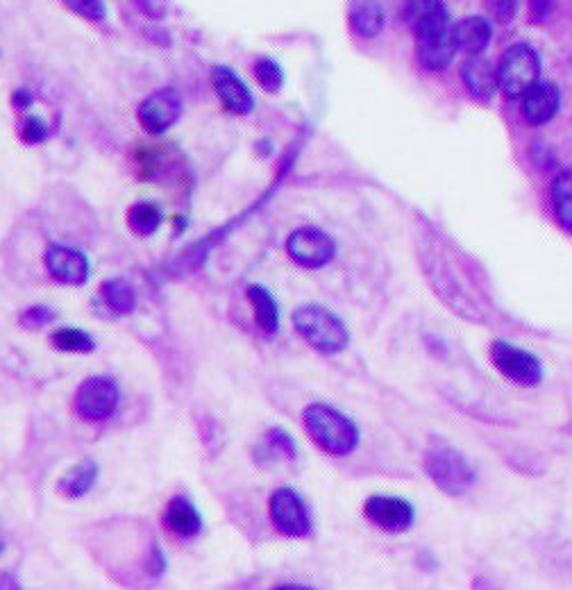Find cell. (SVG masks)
Returning a JSON list of instances; mask_svg holds the SVG:
<instances>
[{"label": "cell", "mask_w": 572, "mask_h": 590, "mask_svg": "<svg viewBox=\"0 0 572 590\" xmlns=\"http://www.w3.org/2000/svg\"><path fill=\"white\" fill-rule=\"evenodd\" d=\"M302 427L309 441L332 459H346L361 445V429L346 411L327 402H311L302 411Z\"/></svg>", "instance_id": "obj_1"}, {"label": "cell", "mask_w": 572, "mask_h": 590, "mask_svg": "<svg viewBox=\"0 0 572 590\" xmlns=\"http://www.w3.org/2000/svg\"><path fill=\"white\" fill-rule=\"evenodd\" d=\"M423 470L429 482L448 497H464L479 482L477 468L466 454L439 436L429 438L425 445Z\"/></svg>", "instance_id": "obj_2"}, {"label": "cell", "mask_w": 572, "mask_h": 590, "mask_svg": "<svg viewBox=\"0 0 572 590\" xmlns=\"http://www.w3.org/2000/svg\"><path fill=\"white\" fill-rule=\"evenodd\" d=\"M291 323L300 334V339L305 341L311 350L325 354V357H334L350 348L352 334L348 330L346 320L339 314H334L332 309L316 302H307L293 311Z\"/></svg>", "instance_id": "obj_3"}, {"label": "cell", "mask_w": 572, "mask_h": 590, "mask_svg": "<svg viewBox=\"0 0 572 590\" xmlns=\"http://www.w3.org/2000/svg\"><path fill=\"white\" fill-rule=\"evenodd\" d=\"M489 361L500 377L518 389H536L545 379L541 357L518 343L495 339L489 345Z\"/></svg>", "instance_id": "obj_4"}, {"label": "cell", "mask_w": 572, "mask_h": 590, "mask_svg": "<svg viewBox=\"0 0 572 590\" xmlns=\"http://www.w3.org/2000/svg\"><path fill=\"white\" fill-rule=\"evenodd\" d=\"M268 516H271L277 534L286 538H309L314 534V513L296 488L280 486L275 488L268 500Z\"/></svg>", "instance_id": "obj_5"}, {"label": "cell", "mask_w": 572, "mask_h": 590, "mask_svg": "<svg viewBox=\"0 0 572 590\" xmlns=\"http://www.w3.org/2000/svg\"><path fill=\"white\" fill-rule=\"evenodd\" d=\"M364 518L382 534L402 536L416 527L418 509L402 495L373 493L364 502Z\"/></svg>", "instance_id": "obj_6"}, {"label": "cell", "mask_w": 572, "mask_h": 590, "mask_svg": "<svg viewBox=\"0 0 572 590\" xmlns=\"http://www.w3.org/2000/svg\"><path fill=\"white\" fill-rule=\"evenodd\" d=\"M495 73H498V89L502 94L509 100H520L538 82L541 62H538L534 48L516 44L502 55Z\"/></svg>", "instance_id": "obj_7"}, {"label": "cell", "mask_w": 572, "mask_h": 590, "mask_svg": "<svg viewBox=\"0 0 572 590\" xmlns=\"http://www.w3.org/2000/svg\"><path fill=\"white\" fill-rule=\"evenodd\" d=\"M286 255L305 271H321L336 257V241L318 227H300L286 239Z\"/></svg>", "instance_id": "obj_8"}, {"label": "cell", "mask_w": 572, "mask_h": 590, "mask_svg": "<svg viewBox=\"0 0 572 590\" xmlns=\"http://www.w3.org/2000/svg\"><path fill=\"white\" fill-rule=\"evenodd\" d=\"M119 384L112 377H89L75 393V411L89 423H103L119 409Z\"/></svg>", "instance_id": "obj_9"}, {"label": "cell", "mask_w": 572, "mask_h": 590, "mask_svg": "<svg viewBox=\"0 0 572 590\" xmlns=\"http://www.w3.org/2000/svg\"><path fill=\"white\" fill-rule=\"evenodd\" d=\"M416 50L420 64H423L427 71L448 69L459 50L454 23L448 19L441 25H436V28L420 32V35H416Z\"/></svg>", "instance_id": "obj_10"}, {"label": "cell", "mask_w": 572, "mask_h": 590, "mask_svg": "<svg viewBox=\"0 0 572 590\" xmlns=\"http://www.w3.org/2000/svg\"><path fill=\"white\" fill-rule=\"evenodd\" d=\"M180 112H182V100L178 96V91L162 89L143 100L139 107V123L150 134H159L178 121Z\"/></svg>", "instance_id": "obj_11"}, {"label": "cell", "mask_w": 572, "mask_h": 590, "mask_svg": "<svg viewBox=\"0 0 572 590\" xmlns=\"http://www.w3.org/2000/svg\"><path fill=\"white\" fill-rule=\"evenodd\" d=\"M46 268L57 282L80 286L89 280V259L69 246H50L46 250Z\"/></svg>", "instance_id": "obj_12"}, {"label": "cell", "mask_w": 572, "mask_h": 590, "mask_svg": "<svg viewBox=\"0 0 572 590\" xmlns=\"http://www.w3.org/2000/svg\"><path fill=\"white\" fill-rule=\"evenodd\" d=\"M212 84L227 112L239 114V116H246L252 112V107H255V98H252V94L248 91L246 82H243L232 69H227V66H216V69L212 71Z\"/></svg>", "instance_id": "obj_13"}, {"label": "cell", "mask_w": 572, "mask_h": 590, "mask_svg": "<svg viewBox=\"0 0 572 590\" xmlns=\"http://www.w3.org/2000/svg\"><path fill=\"white\" fill-rule=\"evenodd\" d=\"M520 100H523L525 121L529 125H536V128L550 123L561 109V91L557 89V84L543 80H538Z\"/></svg>", "instance_id": "obj_14"}, {"label": "cell", "mask_w": 572, "mask_h": 590, "mask_svg": "<svg viewBox=\"0 0 572 590\" xmlns=\"http://www.w3.org/2000/svg\"><path fill=\"white\" fill-rule=\"evenodd\" d=\"M248 302L252 307V314H255V323L262 334L266 336H277L282 325V314H280V305H277L275 295L266 289L262 284H250L246 289Z\"/></svg>", "instance_id": "obj_15"}, {"label": "cell", "mask_w": 572, "mask_h": 590, "mask_svg": "<svg viewBox=\"0 0 572 590\" xmlns=\"http://www.w3.org/2000/svg\"><path fill=\"white\" fill-rule=\"evenodd\" d=\"M164 525L180 538H193L203 529V518L187 497H173L164 513Z\"/></svg>", "instance_id": "obj_16"}, {"label": "cell", "mask_w": 572, "mask_h": 590, "mask_svg": "<svg viewBox=\"0 0 572 590\" xmlns=\"http://www.w3.org/2000/svg\"><path fill=\"white\" fill-rule=\"evenodd\" d=\"M461 78H464L470 94L477 100H491L495 91H498V73L493 71L489 62H484L482 57L475 55L461 66Z\"/></svg>", "instance_id": "obj_17"}, {"label": "cell", "mask_w": 572, "mask_h": 590, "mask_svg": "<svg viewBox=\"0 0 572 590\" xmlns=\"http://www.w3.org/2000/svg\"><path fill=\"white\" fill-rule=\"evenodd\" d=\"M405 19L409 28L420 35L429 28H436L443 21H448L450 16L445 12L443 0H407L405 5Z\"/></svg>", "instance_id": "obj_18"}, {"label": "cell", "mask_w": 572, "mask_h": 590, "mask_svg": "<svg viewBox=\"0 0 572 590\" xmlns=\"http://www.w3.org/2000/svg\"><path fill=\"white\" fill-rule=\"evenodd\" d=\"M98 479V466L96 461L84 459L75 463L71 470H66L60 482H57V491L64 497H71V500H78V497L87 495L91 488H94Z\"/></svg>", "instance_id": "obj_19"}, {"label": "cell", "mask_w": 572, "mask_h": 590, "mask_svg": "<svg viewBox=\"0 0 572 590\" xmlns=\"http://www.w3.org/2000/svg\"><path fill=\"white\" fill-rule=\"evenodd\" d=\"M454 32H457L459 48L473 57L484 53L486 46L491 44V25L482 16H468V19L454 25Z\"/></svg>", "instance_id": "obj_20"}, {"label": "cell", "mask_w": 572, "mask_h": 590, "mask_svg": "<svg viewBox=\"0 0 572 590\" xmlns=\"http://www.w3.org/2000/svg\"><path fill=\"white\" fill-rule=\"evenodd\" d=\"M550 198L557 223L563 230L572 234V166L563 168V171L554 177Z\"/></svg>", "instance_id": "obj_21"}, {"label": "cell", "mask_w": 572, "mask_h": 590, "mask_svg": "<svg viewBox=\"0 0 572 590\" xmlns=\"http://www.w3.org/2000/svg\"><path fill=\"white\" fill-rule=\"evenodd\" d=\"M350 25L352 30L364 39H373L384 28V10L373 0H361L350 10Z\"/></svg>", "instance_id": "obj_22"}, {"label": "cell", "mask_w": 572, "mask_h": 590, "mask_svg": "<svg viewBox=\"0 0 572 590\" xmlns=\"http://www.w3.org/2000/svg\"><path fill=\"white\" fill-rule=\"evenodd\" d=\"M103 300L116 316H128L137 309V293L123 280H107L103 284Z\"/></svg>", "instance_id": "obj_23"}, {"label": "cell", "mask_w": 572, "mask_h": 590, "mask_svg": "<svg viewBox=\"0 0 572 590\" xmlns=\"http://www.w3.org/2000/svg\"><path fill=\"white\" fill-rule=\"evenodd\" d=\"M128 225L134 234L150 236L162 225V212H159V207L153 205V202H137L128 212Z\"/></svg>", "instance_id": "obj_24"}, {"label": "cell", "mask_w": 572, "mask_h": 590, "mask_svg": "<svg viewBox=\"0 0 572 590\" xmlns=\"http://www.w3.org/2000/svg\"><path fill=\"white\" fill-rule=\"evenodd\" d=\"M50 343H53L55 350L75 352V354H84L96 348L94 339H91L87 332L78 330V327H62V330H57L53 336H50Z\"/></svg>", "instance_id": "obj_25"}, {"label": "cell", "mask_w": 572, "mask_h": 590, "mask_svg": "<svg viewBox=\"0 0 572 590\" xmlns=\"http://www.w3.org/2000/svg\"><path fill=\"white\" fill-rule=\"evenodd\" d=\"M264 443L268 452H275L277 457H282L286 461H296L298 459V445L293 441V436L286 432L282 427H271L264 434Z\"/></svg>", "instance_id": "obj_26"}, {"label": "cell", "mask_w": 572, "mask_h": 590, "mask_svg": "<svg viewBox=\"0 0 572 590\" xmlns=\"http://www.w3.org/2000/svg\"><path fill=\"white\" fill-rule=\"evenodd\" d=\"M255 78L259 84H262V89L268 91V94H277L284 84V73L280 69V64L268 57L259 59V62L255 64Z\"/></svg>", "instance_id": "obj_27"}, {"label": "cell", "mask_w": 572, "mask_h": 590, "mask_svg": "<svg viewBox=\"0 0 572 590\" xmlns=\"http://www.w3.org/2000/svg\"><path fill=\"white\" fill-rule=\"evenodd\" d=\"M19 134L23 143H28V146H39V143H44L48 139V125L41 121L39 116H28L21 123Z\"/></svg>", "instance_id": "obj_28"}, {"label": "cell", "mask_w": 572, "mask_h": 590, "mask_svg": "<svg viewBox=\"0 0 572 590\" xmlns=\"http://www.w3.org/2000/svg\"><path fill=\"white\" fill-rule=\"evenodd\" d=\"M62 3L69 7L82 19L89 21H103L105 19V3L103 0H62Z\"/></svg>", "instance_id": "obj_29"}, {"label": "cell", "mask_w": 572, "mask_h": 590, "mask_svg": "<svg viewBox=\"0 0 572 590\" xmlns=\"http://www.w3.org/2000/svg\"><path fill=\"white\" fill-rule=\"evenodd\" d=\"M53 318L55 314L48 307H28L21 314L19 323L25 327V330H39V327L48 325Z\"/></svg>", "instance_id": "obj_30"}, {"label": "cell", "mask_w": 572, "mask_h": 590, "mask_svg": "<svg viewBox=\"0 0 572 590\" xmlns=\"http://www.w3.org/2000/svg\"><path fill=\"white\" fill-rule=\"evenodd\" d=\"M486 12L491 14V19L509 23L518 10V0H484Z\"/></svg>", "instance_id": "obj_31"}, {"label": "cell", "mask_w": 572, "mask_h": 590, "mask_svg": "<svg viewBox=\"0 0 572 590\" xmlns=\"http://www.w3.org/2000/svg\"><path fill=\"white\" fill-rule=\"evenodd\" d=\"M554 5H557V0H529V16H532L534 21L548 19Z\"/></svg>", "instance_id": "obj_32"}, {"label": "cell", "mask_w": 572, "mask_h": 590, "mask_svg": "<svg viewBox=\"0 0 572 590\" xmlns=\"http://www.w3.org/2000/svg\"><path fill=\"white\" fill-rule=\"evenodd\" d=\"M32 100H35V98H32V96L28 94V91H25V89H19V91H14L12 105H14L16 109H28V107L32 105Z\"/></svg>", "instance_id": "obj_33"}, {"label": "cell", "mask_w": 572, "mask_h": 590, "mask_svg": "<svg viewBox=\"0 0 572 590\" xmlns=\"http://www.w3.org/2000/svg\"><path fill=\"white\" fill-rule=\"evenodd\" d=\"M5 536H3V531H0V556H3V552H5Z\"/></svg>", "instance_id": "obj_34"}]
</instances>
